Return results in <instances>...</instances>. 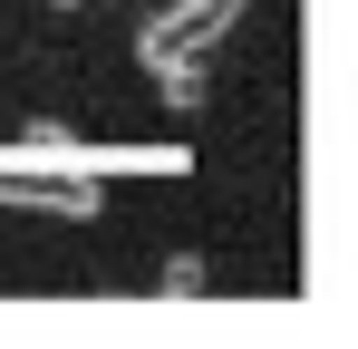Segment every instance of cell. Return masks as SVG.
I'll return each instance as SVG.
<instances>
[{
    "label": "cell",
    "instance_id": "obj_1",
    "mask_svg": "<svg viewBox=\"0 0 358 349\" xmlns=\"http://www.w3.org/2000/svg\"><path fill=\"white\" fill-rule=\"evenodd\" d=\"M0 204L87 224V214H97V174H87V165H39V156H0Z\"/></svg>",
    "mask_w": 358,
    "mask_h": 349
}]
</instances>
